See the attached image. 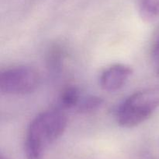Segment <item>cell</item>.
<instances>
[{"mask_svg": "<svg viewBox=\"0 0 159 159\" xmlns=\"http://www.w3.org/2000/svg\"><path fill=\"white\" fill-rule=\"evenodd\" d=\"M68 118L60 109L43 111L31 121L24 150L27 159H41L45 149L57 140L67 127Z\"/></svg>", "mask_w": 159, "mask_h": 159, "instance_id": "obj_1", "label": "cell"}, {"mask_svg": "<svg viewBox=\"0 0 159 159\" xmlns=\"http://www.w3.org/2000/svg\"><path fill=\"white\" fill-rule=\"evenodd\" d=\"M159 107V87L132 94L117 108L116 117L120 126L133 128L144 123Z\"/></svg>", "mask_w": 159, "mask_h": 159, "instance_id": "obj_2", "label": "cell"}, {"mask_svg": "<svg viewBox=\"0 0 159 159\" xmlns=\"http://www.w3.org/2000/svg\"><path fill=\"white\" fill-rule=\"evenodd\" d=\"M40 80L37 70L30 66L19 65L2 72L0 90L4 94H26L38 87Z\"/></svg>", "mask_w": 159, "mask_h": 159, "instance_id": "obj_3", "label": "cell"}, {"mask_svg": "<svg viewBox=\"0 0 159 159\" xmlns=\"http://www.w3.org/2000/svg\"><path fill=\"white\" fill-rule=\"evenodd\" d=\"M132 73V69L124 64L110 65L101 73L99 84L107 91H116L125 85Z\"/></svg>", "mask_w": 159, "mask_h": 159, "instance_id": "obj_4", "label": "cell"}, {"mask_svg": "<svg viewBox=\"0 0 159 159\" xmlns=\"http://www.w3.org/2000/svg\"><path fill=\"white\" fill-rule=\"evenodd\" d=\"M81 100V94L75 86L67 87L61 92L59 98V104L61 108L70 109L76 108Z\"/></svg>", "mask_w": 159, "mask_h": 159, "instance_id": "obj_5", "label": "cell"}, {"mask_svg": "<svg viewBox=\"0 0 159 159\" xmlns=\"http://www.w3.org/2000/svg\"><path fill=\"white\" fill-rule=\"evenodd\" d=\"M103 104V99L99 96H88L81 98L79 104L76 107L80 113H90L99 109Z\"/></svg>", "mask_w": 159, "mask_h": 159, "instance_id": "obj_6", "label": "cell"}, {"mask_svg": "<svg viewBox=\"0 0 159 159\" xmlns=\"http://www.w3.org/2000/svg\"><path fill=\"white\" fill-rule=\"evenodd\" d=\"M140 12L145 20L156 18L159 16V0H140Z\"/></svg>", "mask_w": 159, "mask_h": 159, "instance_id": "obj_7", "label": "cell"}, {"mask_svg": "<svg viewBox=\"0 0 159 159\" xmlns=\"http://www.w3.org/2000/svg\"><path fill=\"white\" fill-rule=\"evenodd\" d=\"M63 50H61V48L57 45L51 48L48 55V62L49 66L52 70H57L60 68L61 65V60H63Z\"/></svg>", "mask_w": 159, "mask_h": 159, "instance_id": "obj_8", "label": "cell"}, {"mask_svg": "<svg viewBox=\"0 0 159 159\" xmlns=\"http://www.w3.org/2000/svg\"><path fill=\"white\" fill-rule=\"evenodd\" d=\"M152 58L156 63L159 65V32L155 37L152 47Z\"/></svg>", "mask_w": 159, "mask_h": 159, "instance_id": "obj_9", "label": "cell"}, {"mask_svg": "<svg viewBox=\"0 0 159 159\" xmlns=\"http://www.w3.org/2000/svg\"><path fill=\"white\" fill-rule=\"evenodd\" d=\"M157 74H158V76H159V65H158V70H157Z\"/></svg>", "mask_w": 159, "mask_h": 159, "instance_id": "obj_10", "label": "cell"}, {"mask_svg": "<svg viewBox=\"0 0 159 159\" xmlns=\"http://www.w3.org/2000/svg\"><path fill=\"white\" fill-rule=\"evenodd\" d=\"M1 159H9V158H7V157H2Z\"/></svg>", "mask_w": 159, "mask_h": 159, "instance_id": "obj_11", "label": "cell"}]
</instances>
